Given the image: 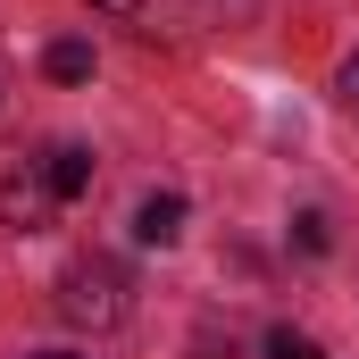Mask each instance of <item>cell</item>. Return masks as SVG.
Instances as JSON below:
<instances>
[{"instance_id":"6da1fadb","label":"cell","mask_w":359,"mask_h":359,"mask_svg":"<svg viewBox=\"0 0 359 359\" xmlns=\"http://www.w3.org/2000/svg\"><path fill=\"white\" fill-rule=\"evenodd\" d=\"M59 318H67V326H92V334L126 326V268H117L109 251L67 259V268H59Z\"/></svg>"},{"instance_id":"7a4b0ae2","label":"cell","mask_w":359,"mask_h":359,"mask_svg":"<svg viewBox=\"0 0 359 359\" xmlns=\"http://www.w3.org/2000/svg\"><path fill=\"white\" fill-rule=\"evenodd\" d=\"M59 209H67V201L50 192V159H42V151H25V142H8V151H0V226L42 234Z\"/></svg>"},{"instance_id":"3957f363","label":"cell","mask_w":359,"mask_h":359,"mask_svg":"<svg viewBox=\"0 0 359 359\" xmlns=\"http://www.w3.org/2000/svg\"><path fill=\"white\" fill-rule=\"evenodd\" d=\"M134 234H142L151 251H168V243H184V192H151V201L134 209Z\"/></svg>"},{"instance_id":"277c9868","label":"cell","mask_w":359,"mask_h":359,"mask_svg":"<svg viewBox=\"0 0 359 359\" xmlns=\"http://www.w3.org/2000/svg\"><path fill=\"white\" fill-rule=\"evenodd\" d=\"M42 159H50V192L59 201H84L92 192V151L84 142H42Z\"/></svg>"},{"instance_id":"5b68a950","label":"cell","mask_w":359,"mask_h":359,"mask_svg":"<svg viewBox=\"0 0 359 359\" xmlns=\"http://www.w3.org/2000/svg\"><path fill=\"white\" fill-rule=\"evenodd\" d=\"M42 67H50V84H84V76H92V42H76V34H67V42H50V50H42Z\"/></svg>"},{"instance_id":"8992f818","label":"cell","mask_w":359,"mask_h":359,"mask_svg":"<svg viewBox=\"0 0 359 359\" xmlns=\"http://www.w3.org/2000/svg\"><path fill=\"white\" fill-rule=\"evenodd\" d=\"M268 359H326V351H318L309 334H292V326H276V334H268Z\"/></svg>"},{"instance_id":"52a82bcc","label":"cell","mask_w":359,"mask_h":359,"mask_svg":"<svg viewBox=\"0 0 359 359\" xmlns=\"http://www.w3.org/2000/svg\"><path fill=\"white\" fill-rule=\"evenodd\" d=\"M292 243H301V251H326L334 234H326V217H318V209H301V217H292Z\"/></svg>"},{"instance_id":"ba28073f","label":"cell","mask_w":359,"mask_h":359,"mask_svg":"<svg viewBox=\"0 0 359 359\" xmlns=\"http://www.w3.org/2000/svg\"><path fill=\"white\" fill-rule=\"evenodd\" d=\"M334 100H343V109H359V59L343 67V76H334Z\"/></svg>"},{"instance_id":"9c48e42d","label":"cell","mask_w":359,"mask_h":359,"mask_svg":"<svg viewBox=\"0 0 359 359\" xmlns=\"http://www.w3.org/2000/svg\"><path fill=\"white\" fill-rule=\"evenodd\" d=\"M92 8H109V17H134V8H142V0H92Z\"/></svg>"},{"instance_id":"30bf717a","label":"cell","mask_w":359,"mask_h":359,"mask_svg":"<svg viewBox=\"0 0 359 359\" xmlns=\"http://www.w3.org/2000/svg\"><path fill=\"white\" fill-rule=\"evenodd\" d=\"M42 359H76V351H42Z\"/></svg>"}]
</instances>
